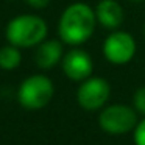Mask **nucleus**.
<instances>
[{
  "label": "nucleus",
  "mask_w": 145,
  "mask_h": 145,
  "mask_svg": "<svg viewBox=\"0 0 145 145\" xmlns=\"http://www.w3.org/2000/svg\"><path fill=\"white\" fill-rule=\"evenodd\" d=\"M97 24L95 10H92L88 3L83 2L70 3L63 11L58 22L59 41L63 44L78 47L92 38Z\"/></svg>",
  "instance_id": "obj_1"
},
{
  "label": "nucleus",
  "mask_w": 145,
  "mask_h": 145,
  "mask_svg": "<svg viewBox=\"0 0 145 145\" xmlns=\"http://www.w3.org/2000/svg\"><path fill=\"white\" fill-rule=\"evenodd\" d=\"M48 25L41 16L36 14H19L7 24L5 38L8 44L19 48L38 47L47 39Z\"/></svg>",
  "instance_id": "obj_2"
},
{
  "label": "nucleus",
  "mask_w": 145,
  "mask_h": 145,
  "mask_svg": "<svg viewBox=\"0 0 145 145\" xmlns=\"http://www.w3.org/2000/svg\"><path fill=\"white\" fill-rule=\"evenodd\" d=\"M53 94V81L42 73H35L20 83L17 89V101L27 111H39L50 103Z\"/></svg>",
  "instance_id": "obj_3"
},
{
  "label": "nucleus",
  "mask_w": 145,
  "mask_h": 145,
  "mask_svg": "<svg viewBox=\"0 0 145 145\" xmlns=\"http://www.w3.org/2000/svg\"><path fill=\"white\" fill-rule=\"evenodd\" d=\"M139 123L137 112L133 106L123 103L108 105L98 114V125L111 136H122L134 131Z\"/></svg>",
  "instance_id": "obj_4"
},
{
  "label": "nucleus",
  "mask_w": 145,
  "mask_h": 145,
  "mask_svg": "<svg viewBox=\"0 0 145 145\" xmlns=\"http://www.w3.org/2000/svg\"><path fill=\"white\" fill-rule=\"evenodd\" d=\"M111 97V86L101 76H89L76 91V101L84 111H101Z\"/></svg>",
  "instance_id": "obj_5"
},
{
  "label": "nucleus",
  "mask_w": 145,
  "mask_h": 145,
  "mask_svg": "<svg viewBox=\"0 0 145 145\" xmlns=\"http://www.w3.org/2000/svg\"><path fill=\"white\" fill-rule=\"evenodd\" d=\"M103 56L108 63L114 66H123L128 64L134 58L137 44L136 39L128 31L122 30H114L103 42Z\"/></svg>",
  "instance_id": "obj_6"
},
{
  "label": "nucleus",
  "mask_w": 145,
  "mask_h": 145,
  "mask_svg": "<svg viewBox=\"0 0 145 145\" xmlns=\"http://www.w3.org/2000/svg\"><path fill=\"white\" fill-rule=\"evenodd\" d=\"M64 75L72 81H84L94 72V61L88 52L81 48H72L67 53H64L61 61Z\"/></svg>",
  "instance_id": "obj_7"
},
{
  "label": "nucleus",
  "mask_w": 145,
  "mask_h": 145,
  "mask_svg": "<svg viewBox=\"0 0 145 145\" xmlns=\"http://www.w3.org/2000/svg\"><path fill=\"white\" fill-rule=\"evenodd\" d=\"M63 56H64L63 42L58 41V39H45L36 47L35 63L39 69L50 70L63 61Z\"/></svg>",
  "instance_id": "obj_8"
},
{
  "label": "nucleus",
  "mask_w": 145,
  "mask_h": 145,
  "mask_svg": "<svg viewBox=\"0 0 145 145\" xmlns=\"http://www.w3.org/2000/svg\"><path fill=\"white\" fill-rule=\"evenodd\" d=\"M97 22L106 30H117L123 22V8L117 0H100L95 8Z\"/></svg>",
  "instance_id": "obj_9"
},
{
  "label": "nucleus",
  "mask_w": 145,
  "mask_h": 145,
  "mask_svg": "<svg viewBox=\"0 0 145 145\" xmlns=\"http://www.w3.org/2000/svg\"><path fill=\"white\" fill-rule=\"evenodd\" d=\"M22 63L20 48L16 45L7 44L0 47V69L2 70H14Z\"/></svg>",
  "instance_id": "obj_10"
},
{
  "label": "nucleus",
  "mask_w": 145,
  "mask_h": 145,
  "mask_svg": "<svg viewBox=\"0 0 145 145\" xmlns=\"http://www.w3.org/2000/svg\"><path fill=\"white\" fill-rule=\"evenodd\" d=\"M133 108L137 114L145 117V86L136 89L134 95H133Z\"/></svg>",
  "instance_id": "obj_11"
},
{
  "label": "nucleus",
  "mask_w": 145,
  "mask_h": 145,
  "mask_svg": "<svg viewBox=\"0 0 145 145\" xmlns=\"http://www.w3.org/2000/svg\"><path fill=\"white\" fill-rule=\"evenodd\" d=\"M133 140H134V145H145V117L139 120V123L136 125L133 131Z\"/></svg>",
  "instance_id": "obj_12"
},
{
  "label": "nucleus",
  "mask_w": 145,
  "mask_h": 145,
  "mask_svg": "<svg viewBox=\"0 0 145 145\" xmlns=\"http://www.w3.org/2000/svg\"><path fill=\"white\" fill-rule=\"evenodd\" d=\"M25 2L35 10H42V8L48 7V3H50V0H25Z\"/></svg>",
  "instance_id": "obj_13"
},
{
  "label": "nucleus",
  "mask_w": 145,
  "mask_h": 145,
  "mask_svg": "<svg viewBox=\"0 0 145 145\" xmlns=\"http://www.w3.org/2000/svg\"><path fill=\"white\" fill-rule=\"evenodd\" d=\"M129 2H133V3H140V2H144V0H129Z\"/></svg>",
  "instance_id": "obj_14"
}]
</instances>
